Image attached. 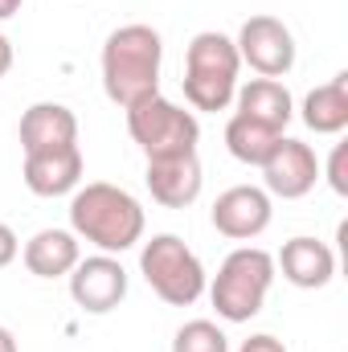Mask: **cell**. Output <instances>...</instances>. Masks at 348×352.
Masks as SVG:
<instances>
[{
  "instance_id": "obj_1",
  "label": "cell",
  "mask_w": 348,
  "mask_h": 352,
  "mask_svg": "<svg viewBox=\"0 0 348 352\" xmlns=\"http://www.w3.org/2000/svg\"><path fill=\"white\" fill-rule=\"evenodd\" d=\"M164 41L152 25H123L102 45V90L115 107H135L148 94H160Z\"/></svg>"
},
{
  "instance_id": "obj_2",
  "label": "cell",
  "mask_w": 348,
  "mask_h": 352,
  "mask_svg": "<svg viewBox=\"0 0 348 352\" xmlns=\"http://www.w3.org/2000/svg\"><path fill=\"white\" fill-rule=\"evenodd\" d=\"M70 226L78 238L94 242L102 254H123L144 238V209L127 188L94 180V184L74 192Z\"/></svg>"
},
{
  "instance_id": "obj_3",
  "label": "cell",
  "mask_w": 348,
  "mask_h": 352,
  "mask_svg": "<svg viewBox=\"0 0 348 352\" xmlns=\"http://www.w3.org/2000/svg\"><path fill=\"white\" fill-rule=\"evenodd\" d=\"M238 45L226 33H197L184 54V98L197 111H226L238 94Z\"/></svg>"
},
{
  "instance_id": "obj_4",
  "label": "cell",
  "mask_w": 348,
  "mask_h": 352,
  "mask_svg": "<svg viewBox=\"0 0 348 352\" xmlns=\"http://www.w3.org/2000/svg\"><path fill=\"white\" fill-rule=\"evenodd\" d=\"M270 283H274V258L259 246H242L221 263L209 295H213V307H217L221 320L246 324L262 311Z\"/></svg>"
},
{
  "instance_id": "obj_5",
  "label": "cell",
  "mask_w": 348,
  "mask_h": 352,
  "mask_svg": "<svg viewBox=\"0 0 348 352\" xmlns=\"http://www.w3.org/2000/svg\"><path fill=\"white\" fill-rule=\"evenodd\" d=\"M127 131L144 148L148 160L197 152V140H201L197 115L184 111V107H176V102H168L164 94H148L135 107H127Z\"/></svg>"
},
{
  "instance_id": "obj_6",
  "label": "cell",
  "mask_w": 348,
  "mask_h": 352,
  "mask_svg": "<svg viewBox=\"0 0 348 352\" xmlns=\"http://www.w3.org/2000/svg\"><path fill=\"white\" fill-rule=\"evenodd\" d=\"M140 270L148 278V287L173 303V307H188L201 299L205 291V266L201 258L176 238V234H156L144 250H140Z\"/></svg>"
},
{
  "instance_id": "obj_7",
  "label": "cell",
  "mask_w": 348,
  "mask_h": 352,
  "mask_svg": "<svg viewBox=\"0 0 348 352\" xmlns=\"http://www.w3.org/2000/svg\"><path fill=\"white\" fill-rule=\"evenodd\" d=\"M238 58L262 78H283L295 66V37L279 16H250L238 33Z\"/></svg>"
},
{
  "instance_id": "obj_8",
  "label": "cell",
  "mask_w": 348,
  "mask_h": 352,
  "mask_svg": "<svg viewBox=\"0 0 348 352\" xmlns=\"http://www.w3.org/2000/svg\"><path fill=\"white\" fill-rule=\"evenodd\" d=\"M70 295L74 303L90 311V316H107L123 303L127 295V270L111 254H94V258H78L70 270Z\"/></svg>"
},
{
  "instance_id": "obj_9",
  "label": "cell",
  "mask_w": 348,
  "mask_h": 352,
  "mask_svg": "<svg viewBox=\"0 0 348 352\" xmlns=\"http://www.w3.org/2000/svg\"><path fill=\"white\" fill-rule=\"evenodd\" d=\"M262 180H266V192L270 197H283V201H299L316 188L320 180V160L316 152L303 144V140H279L274 152L266 156L262 164Z\"/></svg>"
},
{
  "instance_id": "obj_10",
  "label": "cell",
  "mask_w": 348,
  "mask_h": 352,
  "mask_svg": "<svg viewBox=\"0 0 348 352\" xmlns=\"http://www.w3.org/2000/svg\"><path fill=\"white\" fill-rule=\"evenodd\" d=\"M270 226V192L254 184H234L213 201V230L234 238V242H250Z\"/></svg>"
},
{
  "instance_id": "obj_11",
  "label": "cell",
  "mask_w": 348,
  "mask_h": 352,
  "mask_svg": "<svg viewBox=\"0 0 348 352\" xmlns=\"http://www.w3.org/2000/svg\"><path fill=\"white\" fill-rule=\"evenodd\" d=\"M148 192L152 201H160L164 209H184L201 197V160L197 152H184V156H160V160H148Z\"/></svg>"
},
{
  "instance_id": "obj_12",
  "label": "cell",
  "mask_w": 348,
  "mask_h": 352,
  "mask_svg": "<svg viewBox=\"0 0 348 352\" xmlns=\"http://www.w3.org/2000/svg\"><path fill=\"white\" fill-rule=\"evenodd\" d=\"M83 180V152L78 144L70 148H50V152H29L25 156V184L37 197H62L74 192Z\"/></svg>"
},
{
  "instance_id": "obj_13",
  "label": "cell",
  "mask_w": 348,
  "mask_h": 352,
  "mask_svg": "<svg viewBox=\"0 0 348 352\" xmlns=\"http://www.w3.org/2000/svg\"><path fill=\"white\" fill-rule=\"evenodd\" d=\"M78 144V119L62 102H33L21 115V148L29 152H50V148H70Z\"/></svg>"
},
{
  "instance_id": "obj_14",
  "label": "cell",
  "mask_w": 348,
  "mask_h": 352,
  "mask_svg": "<svg viewBox=\"0 0 348 352\" xmlns=\"http://www.w3.org/2000/svg\"><path fill=\"white\" fill-rule=\"evenodd\" d=\"M279 266H283L287 283L316 291V287H328V278L336 274V254L320 238H291V242H283Z\"/></svg>"
},
{
  "instance_id": "obj_15",
  "label": "cell",
  "mask_w": 348,
  "mask_h": 352,
  "mask_svg": "<svg viewBox=\"0 0 348 352\" xmlns=\"http://www.w3.org/2000/svg\"><path fill=\"white\" fill-rule=\"evenodd\" d=\"M78 258H83V250L70 230H41L25 242V266L37 278H62L78 266Z\"/></svg>"
},
{
  "instance_id": "obj_16",
  "label": "cell",
  "mask_w": 348,
  "mask_h": 352,
  "mask_svg": "<svg viewBox=\"0 0 348 352\" xmlns=\"http://www.w3.org/2000/svg\"><path fill=\"white\" fill-rule=\"evenodd\" d=\"M234 98H238V115L259 119V123L274 127V131H283L291 123V115H295L287 87L274 82V78H254V82H246V87L238 90Z\"/></svg>"
},
{
  "instance_id": "obj_17",
  "label": "cell",
  "mask_w": 348,
  "mask_h": 352,
  "mask_svg": "<svg viewBox=\"0 0 348 352\" xmlns=\"http://www.w3.org/2000/svg\"><path fill=\"white\" fill-rule=\"evenodd\" d=\"M303 123L316 135H340L348 127V74H336L332 82L316 87L303 98Z\"/></svg>"
},
{
  "instance_id": "obj_18",
  "label": "cell",
  "mask_w": 348,
  "mask_h": 352,
  "mask_svg": "<svg viewBox=\"0 0 348 352\" xmlns=\"http://www.w3.org/2000/svg\"><path fill=\"white\" fill-rule=\"evenodd\" d=\"M279 140H283V131L266 127L259 119H246V115H234L230 127H226V148H230V156L242 160V164H259V168L266 164V156L274 152Z\"/></svg>"
},
{
  "instance_id": "obj_19",
  "label": "cell",
  "mask_w": 348,
  "mask_h": 352,
  "mask_svg": "<svg viewBox=\"0 0 348 352\" xmlns=\"http://www.w3.org/2000/svg\"><path fill=\"white\" fill-rule=\"evenodd\" d=\"M173 352H230V340L209 320H188L173 340Z\"/></svg>"
},
{
  "instance_id": "obj_20",
  "label": "cell",
  "mask_w": 348,
  "mask_h": 352,
  "mask_svg": "<svg viewBox=\"0 0 348 352\" xmlns=\"http://www.w3.org/2000/svg\"><path fill=\"white\" fill-rule=\"evenodd\" d=\"M328 184L348 197V144H336L332 148V160H328Z\"/></svg>"
},
{
  "instance_id": "obj_21",
  "label": "cell",
  "mask_w": 348,
  "mask_h": 352,
  "mask_svg": "<svg viewBox=\"0 0 348 352\" xmlns=\"http://www.w3.org/2000/svg\"><path fill=\"white\" fill-rule=\"evenodd\" d=\"M17 254H21V242H17V234H12V230H8V226L0 221V270L12 263Z\"/></svg>"
},
{
  "instance_id": "obj_22",
  "label": "cell",
  "mask_w": 348,
  "mask_h": 352,
  "mask_svg": "<svg viewBox=\"0 0 348 352\" xmlns=\"http://www.w3.org/2000/svg\"><path fill=\"white\" fill-rule=\"evenodd\" d=\"M238 352H287V349H283V340H274L270 332H259V336L242 340V349Z\"/></svg>"
},
{
  "instance_id": "obj_23",
  "label": "cell",
  "mask_w": 348,
  "mask_h": 352,
  "mask_svg": "<svg viewBox=\"0 0 348 352\" xmlns=\"http://www.w3.org/2000/svg\"><path fill=\"white\" fill-rule=\"evenodd\" d=\"M8 66H12V45H8V37L0 33V78L8 74Z\"/></svg>"
},
{
  "instance_id": "obj_24",
  "label": "cell",
  "mask_w": 348,
  "mask_h": 352,
  "mask_svg": "<svg viewBox=\"0 0 348 352\" xmlns=\"http://www.w3.org/2000/svg\"><path fill=\"white\" fill-rule=\"evenodd\" d=\"M0 352H21V349H17V336H12L4 324H0Z\"/></svg>"
},
{
  "instance_id": "obj_25",
  "label": "cell",
  "mask_w": 348,
  "mask_h": 352,
  "mask_svg": "<svg viewBox=\"0 0 348 352\" xmlns=\"http://www.w3.org/2000/svg\"><path fill=\"white\" fill-rule=\"evenodd\" d=\"M21 4H25V0H0V21H8L12 12H21Z\"/></svg>"
}]
</instances>
